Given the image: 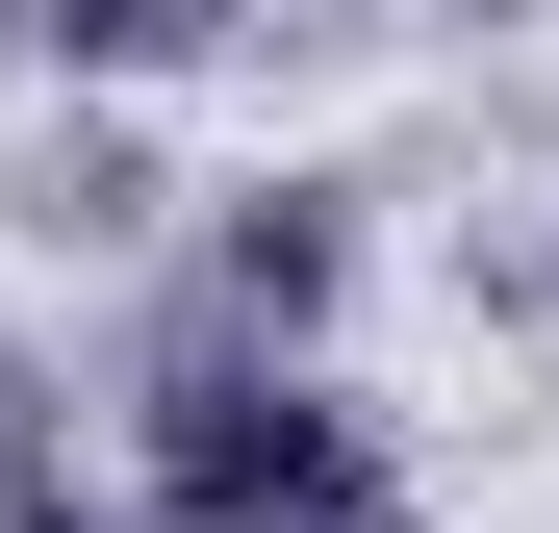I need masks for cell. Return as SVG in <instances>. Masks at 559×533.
<instances>
[]
</instances>
